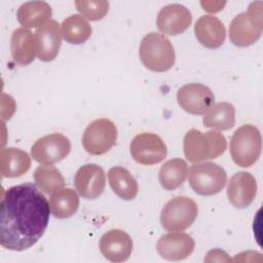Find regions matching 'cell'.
<instances>
[{"label": "cell", "mask_w": 263, "mask_h": 263, "mask_svg": "<svg viewBox=\"0 0 263 263\" xmlns=\"http://www.w3.org/2000/svg\"><path fill=\"white\" fill-rule=\"evenodd\" d=\"M34 37L38 59L42 62L53 61L62 44L60 24L54 20H49L36 30Z\"/></svg>", "instance_id": "obj_15"}, {"label": "cell", "mask_w": 263, "mask_h": 263, "mask_svg": "<svg viewBox=\"0 0 263 263\" xmlns=\"http://www.w3.org/2000/svg\"><path fill=\"white\" fill-rule=\"evenodd\" d=\"M49 208L55 218H70L79 208L78 194L72 188H60L51 193L49 197Z\"/></svg>", "instance_id": "obj_23"}, {"label": "cell", "mask_w": 263, "mask_h": 263, "mask_svg": "<svg viewBox=\"0 0 263 263\" xmlns=\"http://www.w3.org/2000/svg\"><path fill=\"white\" fill-rule=\"evenodd\" d=\"M117 128L108 118H99L90 122L82 136V146L91 155L107 153L116 143Z\"/></svg>", "instance_id": "obj_7"}, {"label": "cell", "mask_w": 263, "mask_h": 263, "mask_svg": "<svg viewBox=\"0 0 263 263\" xmlns=\"http://www.w3.org/2000/svg\"><path fill=\"white\" fill-rule=\"evenodd\" d=\"M99 247L105 259L119 263L129 258L133 251V240L123 230L111 229L102 235Z\"/></svg>", "instance_id": "obj_14"}, {"label": "cell", "mask_w": 263, "mask_h": 263, "mask_svg": "<svg viewBox=\"0 0 263 263\" xmlns=\"http://www.w3.org/2000/svg\"><path fill=\"white\" fill-rule=\"evenodd\" d=\"M61 32L68 43L81 44L90 37L91 27L81 14H72L63 21Z\"/></svg>", "instance_id": "obj_26"}, {"label": "cell", "mask_w": 263, "mask_h": 263, "mask_svg": "<svg viewBox=\"0 0 263 263\" xmlns=\"http://www.w3.org/2000/svg\"><path fill=\"white\" fill-rule=\"evenodd\" d=\"M262 150L260 130L253 124L239 126L230 140V155L235 164L249 167L259 159Z\"/></svg>", "instance_id": "obj_4"}, {"label": "cell", "mask_w": 263, "mask_h": 263, "mask_svg": "<svg viewBox=\"0 0 263 263\" xmlns=\"http://www.w3.org/2000/svg\"><path fill=\"white\" fill-rule=\"evenodd\" d=\"M139 57L142 64L150 71L165 72L175 65V49L163 34L150 32L141 41Z\"/></svg>", "instance_id": "obj_3"}, {"label": "cell", "mask_w": 263, "mask_h": 263, "mask_svg": "<svg viewBox=\"0 0 263 263\" xmlns=\"http://www.w3.org/2000/svg\"><path fill=\"white\" fill-rule=\"evenodd\" d=\"M257 194V182L248 172L234 174L227 185V197L229 202L238 209L249 206Z\"/></svg>", "instance_id": "obj_16"}, {"label": "cell", "mask_w": 263, "mask_h": 263, "mask_svg": "<svg viewBox=\"0 0 263 263\" xmlns=\"http://www.w3.org/2000/svg\"><path fill=\"white\" fill-rule=\"evenodd\" d=\"M188 175V165L182 158H173L164 162L158 173V180L163 189L172 191L180 187Z\"/></svg>", "instance_id": "obj_25"}, {"label": "cell", "mask_w": 263, "mask_h": 263, "mask_svg": "<svg viewBox=\"0 0 263 263\" xmlns=\"http://www.w3.org/2000/svg\"><path fill=\"white\" fill-rule=\"evenodd\" d=\"M226 148V138L218 130L201 133L192 128L186 133L183 140L184 155L192 163L215 159L222 155Z\"/></svg>", "instance_id": "obj_2"}, {"label": "cell", "mask_w": 263, "mask_h": 263, "mask_svg": "<svg viewBox=\"0 0 263 263\" xmlns=\"http://www.w3.org/2000/svg\"><path fill=\"white\" fill-rule=\"evenodd\" d=\"M10 51L16 64L21 66L31 64L37 53L33 33L24 27L15 29L10 38Z\"/></svg>", "instance_id": "obj_19"}, {"label": "cell", "mask_w": 263, "mask_h": 263, "mask_svg": "<svg viewBox=\"0 0 263 263\" xmlns=\"http://www.w3.org/2000/svg\"><path fill=\"white\" fill-rule=\"evenodd\" d=\"M76 9L89 21L102 20L109 10V2L106 0H82L75 1Z\"/></svg>", "instance_id": "obj_28"}, {"label": "cell", "mask_w": 263, "mask_h": 263, "mask_svg": "<svg viewBox=\"0 0 263 263\" xmlns=\"http://www.w3.org/2000/svg\"><path fill=\"white\" fill-rule=\"evenodd\" d=\"M74 186L81 197L96 199L103 193L106 186L104 170L95 163L82 165L75 174Z\"/></svg>", "instance_id": "obj_11"}, {"label": "cell", "mask_w": 263, "mask_h": 263, "mask_svg": "<svg viewBox=\"0 0 263 263\" xmlns=\"http://www.w3.org/2000/svg\"><path fill=\"white\" fill-rule=\"evenodd\" d=\"M108 181L112 191L124 200H132L138 194V182L125 167H111L108 172Z\"/></svg>", "instance_id": "obj_22"}, {"label": "cell", "mask_w": 263, "mask_h": 263, "mask_svg": "<svg viewBox=\"0 0 263 263\" xmlns=\"http://www.w3.org/2000/svg\"><path fill=\"white\" fill-rule=\"evenodd\" d=\"M129 151L135 161L143 165L159 163L167 154L163 140L158 135L152 133L137 135L130 142Z\"/></svg>", "instance_id": "obj_9"}, {"label": "cell", "mask_w": 263, "mask_h": 263, "mask_svg": "<svg viewBox=\"0 0 263 263\" xmlns=\"http://www.w3.org/2000/svg\"><path fill=\"white\" fill-rule=\"evenodd\" d=\"M31 167V157L18 148H3L0 152V171L2 178H18Z\"/></svg>", "instance_id": "obj_20"}, {"label": "cell", "mask_w": 263, "mask_h": 263, "mask_svg": "<svg viewBox=\"0 0 263 263\" xmlns=\"http://www.w3.org/2000/svg\"><path fill=\"white\" fill-rule=\"evenodd\" d=\"M34 181L44 193L51 194L55 190L63 188L65 180L60 171L50 164H41L34 172Z\"/></svg>", "instance_id": "obj_27"}, {"label": "cell", "mask_w": 263, "mask_h": 263, "mask_svg": "<svg viewBox=\"0 0 263 263\" xmlns=\"http://www.w3.org/2000/svg\"><path fill=\"white\" fill-rule=\"evenodd\" d=\"M177 100L180 107L192 115L205 114L215 103L210 87L201 83H188L179 88Z\"/></svg>", "instance_id": "obj_10"}, {"label": "cell", "mask_w": 263, "mask_h": 263, "mask_svg": "<svg viewBox=\"0 0 263 263\" xmlns=\"http://www.w3.org/2000/svg\"><path fill=\"white\" fill-rule=\"evenodd\" d=\"M71 151L69 139L60 133L39 138L31 147L32 158L40 164L57 163L65 159Z\"/></svg>", "instance_id": "obj_8"}, {"label": "cell", "mask_w": 263, "mask_h": 263, "mask_svg": "<svg viewBox=\"0 0 263 263\" xmlns=\"http://www.w3.org/2000/svg\"><path fill=\"white\" fill-rule=\"evenodd\" d=\"M198 214L196 202L187 196H176L168 200L160 213V223L164 230L178 232L193 224Z\"/></svg>", "instance_id": "obj_6"}, {"label": "cell", "mask_w": 263, "mask_h": 263, "mask_svg": "<svg viewBox=\"0 0 263 263\" xmlns=\"http://www.w3.org/2000/svg\"><path fill=\"white\" fill-rule=\"evenodd\" d=\"M192 22L190 10L181 4L173 3L163 6L156 18V25L161 33L176 36L185 32Z\"/></svg>", "instance_id": "obj_12"}, {"label": "cell", "mask_w": 263, "mask_h": 263, "mask_svg": "<svg viewBox=\"0 0 263 263\" xmlns=\"http://www.w3.org/2000/svg\"><path fill=\"white\" fill-rule=\"evenodd\" d=\"M262 28L263 26L254 23L247 12H241L234 16L229 25V39L235 46H250L261 37Z\"/></svg>", "instance_id": "obj_18"}, {"label": "cell", "mask_w": 263, "mask_h": 263, "mask_svg": "<svg viewBox=\"0 0 263 263\" xmlns=\"http://www.w3.org/2000/svg\"><path fill=\"white\" fill-rule=\"evenodd\" d=\"M50 5L45 1H29L20 6L16 12L18 23L24 28H39L50 20Z\"/></svg>", "instance_id": "obj_21"}, {"label": "cell", "mask_w": 263, "mask_h": 263, "mask_svg": "<svg viewBox=\"0 0 263 263\" xmlns=\"http://www.w3.org/2000/svg\"><path fill=\"white\" fill-rule=\"evenodd\" d=\"M49 202L36 184L9 187L0 203V243L4 249L25 251L44 234L50 214Z\"/></svg>", "instance_id": "obj_1"}, {"label": "cell", "mask_w": 263, "mask_h": 263, "mask_svg": "<svg viewBox=\"0 0 263 263\" xmlns=\"http://www.w3.org/2000/svg\"><path fill=\"white\" fill-rule=\"evenodd\" d=\"M194 34L201 45L210 49H215L224 43L226 29L217 16L202 15L194 25Z\"/></svg>", "instance_id": "obj_17"}, {"label": "cell", "mask_w": 263, "mask_h": 263, "mask_svg": "<svg viewBox=\"0 0 263 263\" xmlns=\"http://www.w3.org/2000/svg\"><path fill=\"white\" fill-rule=\"evenodd\" d=\"M194 247V239L189 234L180 231L163 234L156 243L158 255L168 261H181L188 258Z\"/></svg>", "instance_id": "obj_13"}, {"label": "cell", "mask_w": 263, "mask_h": 263, "mask_svg": "<svg viewBox=\"0 0 263 263\" xmlns=\"http://www.w3.org/2000/svg\"><path fill=\"white\" fill-rule=\"evenodd\" d=\"M188 182L195 193L211 196L219 193L225 186L227 174L225 170L214 162L194 163L189 168Z\"/></svg>", "instance_id": "obj_5"}, {"label": "cell", "mask_w": 263, "mask_h": 263, "mask_svg": "<svg viewBox=\"0 0 263 263\" xmlns=\"http://www.w3.org/2000/svg\"><path fill=\"white\" fill-rule=\"evenodd\" d=\"M203 125L214 130H227L235 124V108L231 103L214 104L202 119Z\"/></svg>", "instance_id": "obj_24"}]
</instances>
